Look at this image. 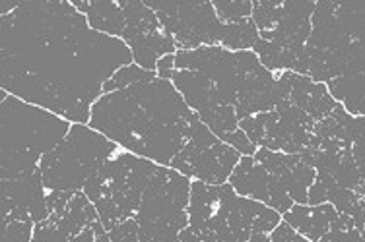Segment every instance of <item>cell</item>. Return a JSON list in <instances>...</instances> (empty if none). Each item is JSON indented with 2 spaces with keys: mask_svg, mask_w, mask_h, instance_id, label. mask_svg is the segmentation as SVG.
<instances>
[{
  "mask_svg": "<svg viewBox=\"0 0 365 242\" xmlns=\"http://www.w3.org/2000/svg\"><path fill=\"white\" fill-rule=\"evenodd\" d=\"M133 63L127 43L91 29L72 2L21 0L0 16L2 90L76 125H90L103 85Z\"/></svg>",
  "mask_w": 365,
  "mask_h": 242,
  "instance_id": "6da1fadb",
  "label": "cell"
},
{
  "mask_svg": "<svg viewBox=\"0 0 365 242\" xmlns=\"http://www.w3.org/2000/svg\"><path fill=\"white\" fill-rule=\"evenodd\" d=\"M197 118L171 80L155 78L99 97L88 126L127 152L169 167Z\"/></svg>",
  "mask_w": 365,
  "mask_h": 242,
  "instance_id": "7a4b0ae2",
  "label": "cell"
},
{
  "mask_svg": "<svg viewBox=\"0 0 365 242\" xmlns=\"http://www.w3.org/2000/svg\"><path fill=\"white\" fill-rule=\"evenodd\" d=\"M71 128V120L8 93L0 118L2 180L36 173L43 157L66 138Z\"/></svg>",
  "mask_w": 365,
  "mask_h": 242,
  "instance_id": "3957f363",
  "label": "cell"
},
{
  "mask_svg": "<svg viewBox=\"0 0 365 242\" xmlns=\"http://www.w3.org/2000/svg\"><path fill=\"white\" fill-rule=\"evenodd\" d=\"M280 223L276 209L239 196L230 182L190 184L189 225L212 233L220 242H247L260 233H272Z\"/></svg>",
  "mask_w": 365,
  "mask_h": 242,
  "instance_id": "277c9868",
  "label": "cell"
},
{
  "mask_svg": "<svg viewBox=\"0 0 365 242\" xmlns=\"http://www.w3.org/2000/svg\"><path fill=\"white\" fill-rule=\"evenodd\" d=\"M155 169L154 161L119 152L86 182L84 194L96 206L107 231L136 215Z\"/></svg>",
  "mask_w": 365,
  "mask_h": 242,
  "instance_id": "5b68a950",
  "label": "cell"
},
{
  "mask_svg": "<svg viewBox=\"0 0 365 242\" xmlns=\"http://www.w3.org/2000/svg\"><path fill=\"white\" fill-rule=\"evenodd\" d=\"M119 153V145L91 126L72 125L66 138L39 163L47 192L84 190L86 182Z\"/></svg>",
  "mask_w": 365,
  "mask_h": 242,
  "instance_id": "8992f818",
  "label": "cell"
},
{
  "mask_svg": "<svg viewBox=\"0 0 365 242\" xmlns=\"http://www.w3.org/2000/svg\"><path fill=\"white\" fill-rule=\"evenodd\" d=\"M190 184L189 177L158 165L134 215L140 242H181L189 227Z\"/></svg>",
  "mask_w": 365,
  "mask_h": 242,
  "instance_id": "52a82bcc",
  "label": "cell"
},
{
  "mask_svg": "<svg viewBox=\"0 0 365 242\" xmlns=\"http://www.w3.org/2000/svg\"><path fill=\"white\" fill-rule=\"evenodd\" d=\"M239 161L241 153L222 142L200 118H197L190 126L189 142L169 167L206 184H225Z\"/></svg>",
  "mask_w": 365,
  "mask_h": 242,
  "instance_id": "ba28073f",
  "label": "cell"
},
{
  "mask_svg": "<svg viewBox=\"0 0 365 242\" xmlns=\"http://www.w3.org/2000/svg\"><path fill=\"white\" fill-rule=\"evenodd\" d=\"M175 45L181 51L214 47L222 41L225 23H222L212 2H155L146 0Z\"/></svg>",
  "mask_w": 365,
  "mask_h": 242,
  "instance_id": "9c48e42d",
  "label": "cell"
},
{
  "mask_svg": "<svg viewBox=\"0 0 365 242\" xmlns=\"http://www.w3.org/2000/svg\"><path fill=\"white\" fill-rule=\"evenodd\" d=\"M120 6L127 16V28L120 39L133 51L134 63L140 68L155 72L160 58L173 55L175 39L165 31L158 14L146 6V2L120 0Z\"/></svg>",
  "mask_w": 365,
  "mask_h": 242,
  "instance_id": "30bf717a",
  "label": "cell"
},
{
  "mask_svg": "<svg viewBox=\"0 0 365 242\" xmlns=\"http://www.w3.org/2000/svg\"><path fill=\"white\" fill-rule=\"evenodd\" d=\"M230 184L239 196L260 201L268 208L276 209L278 214H288L294 208V200L289 198L286 188L253 155L241 157L230 177Z\"/></svg>",
  "mask_w": 365,
  "mask_h": 242,
  "instance_id": "8fae6325",
  "label": "cell"
},
{
  "mask_svg": "<svg viewBox=\"0 0 365 242\" xmlns=\"http://www.w3.org/2000/svg\"><path fill=\"white\" fill-rule=\"evenodd\" d=\"M47 188L43 184L41 171L20 179L0 182V219H29L37 223L49 219Z\"/></svg>",
  "mask_w": 365,
  "mask_h": 242,
  "instance_id": "7c38bea8",
  "label": "cell"
},
{
  "mask_svg": "<svg viewBox=\"0 0 365 242\" xmlns=\"http://www.w3.org/2000/svg\"><path fill=\"white\" fill-rule=\"evenodd\" d=\"M286 101L303 112H307L317 122H321L334 111V97L329 95L327 85L313 82L311 78L297 72H284L276 82V103Z\"/></svg>",
  "mask_w": 365,
  "mask_h": 242,
  "instance_id": "4fadbf2b",
  "label": "cell"
},
{
  "mask_svg": "<svg viewBox=\"0 0 365 242\" xmlns=\"http://www.w3.org/2000/svg\"><path fill=\"white\" fill-rule=\"evenodd\" d=\"M253 157L278 179V182L286 188L292 200L302 206H307L309 188L317 180V171L303 161L302 155L270 152V149L260 147Z\"/></svg>",
  "mask_w": 365,
  "mask_h": 242,
  "instance_id": "5bb4252c",
  "label": "cell"
},
{
  "mask_svg": "<svg viewBox=\"0 0 365 242\" xmlns=\"http://www.w3.org/2000/svg\"><path fill=\"white\" fill-rule=\"evenodd\" d=\"M338 215L340 214L332 204H321V206L297 204L288 214H284V221L288 223L289 227H294L299 235L305 236L307 241L319 242L336 223Z\"/></svg>",
  "mask_w": 365,
  "mask_h": 242,
  "instance_id": "9a60e30c",
  "label": "cell"
},
{
  "mask_svg": "<svg viewBox=\"0 0 365 242\" xmlns=\"http://www.w3.org/2000/svg\"><path fill=\"white\" fill-rule=\"evenodd\" d=\"M74 6L86 16L91 29L99 33H106L109 37H123L127 28V16L119 2H109V0H91V2H80L74 0Z\"/></svg>",
  "mask_w": 365,
  "mask_h": 242,
  "instance_id": "2e32d148",
  "label": "cell"
},
{
  "mask_svg": "<svg viewBox=\"0 0 365 242\" xmlns=\"http://www.w3.org/2000/svg\"><path fill=\"white\" fill-rule=\"evenodd\" d=\"M329 90L334 99L344 103L350 115H365V72L334 78L329 82Z\"/></svg>",
  "mask_w": 365,
  "mask_h": 242,
  "instance_id": "e0dca14e",
  "label": "cell"
},
{
  "mask_svg": "<svg viewBox=\"0 0 365 242\" xmlns=\"http://www.w3.org/2000/svg\"><path fill=\"white\" fill-rule=\"evenodd\" d=\"M259 39V28H257V23L253 21V18H249V20L239 21V23H225L220 47L237 53V51L253 48Z\"/></svg>",
  "mask_w": 365,
  "mask_h": 242,
  "instance_id": "ac0fdd59",
  "label": "cell"
},
{
  "mask_svg": "<svg viewBox=\"0 0 365 242\" xmlns=\"http://www.w3.org/2000/svg\"><path fill=\"white\" fill-rule=\"evenodd\" d=\"M31 242H96V233H93V225H91L80 235H72L63 227H58L55 221L45 219V221L37 223L34 228Z\"/></svg>",
  "mask_w": 365,
  "mask_h": 242,
  "instance_id": "d6986e66",
  "label": "cell"
},
{
  "mask_svg": "<svg viewBox=\"0 0 365 242\" xmlns=\"http://www.w3.org/2000/svg\"><path fill=\"white\" fill-rule=\"evenodd\" d=\"M158 74L155 72H150V70L140 68L138 64H128V66H123L120 70H117L109 82L103 85V95L106 93H113V91L125 90V88H130L134 83H144L155 80Z\"/></svg>",
  "mask_w": 365,
  "mask_h": 242,
  "instance_id": "ffe728a7",
  "label": "cell"
},
{
  "mask_svg": "<svg viewBox=\"0 0 365 242\" xmlns=\"http://www.w3.org/2000/svg\"><path fill=\"white\" fill-rule=\"evenodd\" d=\"M212 4H214V10H216L222 23H239V21L253 18L255 4L247 2V0H241V2L218 0V2H212Z\"/></svg>",
  "mask_w": 365,
  "mask_h": 242,
  "instance_id": "44dd1931",
  "label": "cell"
},
{
  "mask_svg": "<svg viewBox=\"0 0 365 242\" xmlns=\"http://www.w3.org/2000/svg\"><path fill=\"white\" fill-rule=\"evenodd\" d=\"M36 223L29 219H0L2 242H31Z\"/></svg>",
  "mask_w": 365,
  "mask_h": 242,
  "instance_id": "7402d4cb",
  "label": "cell"
},
{
  "mask_svg": "<svg viewBox=\"0 0 365 242\" xmlns=\"http://www.w3.org/2000/svg\"><path fill=\"white\" fill-rule=\"evenodd\" d=\"M111 242H140V235H138V223L136 219H128V221L119 223L117 227H113L109 231Z\"/></svg>",
  "mask_w": 365,
  "mask_h": 242,
  "instance_id": "603a6c76",
  "label": "cell"
},
{
  "mask_svg": "<svg viewBox=\"0 0 365 242\" xmlns=\"http://www.w3.org/2000/svg\"><path fill=\"white\" fill-rule=\"evenodd\" d=\"M270 242H311V241H307L305 236L299 235L294 227H289L288 223L284 221L272 231Z\"/></svg>",
  "mask_w": 365,
  "mask_h": 242,
  "instance_id": "cb8c5ba5",
  "label": "cell"
},
{
  "mask_svg": "<svg viewBox=\"0 0 365 242\" xmlns=\"http://www.w3.org/2000/svg\"><path fill=\"white\" fill-rule=\"evenodd\" d=\"M181 242H220L212 233H206V231H200V228L187 227L181 233Z\"/></svg>",
  "mask_w": 365,
  "mask_h": 242,
  "instance_id": "d4e9b609",
  "label": "cell"
},
{
  "mask_svg": "<svg viewBox=\"0 0 365 242\" xmlns=\"http://www.w3.org/2000/svg\"><path fill=\"white\" fill-rule=\"evenodd\" d=\"M173 72H175V55H168L158 60V68H155L158 78H162V80H171Z\"/></svg>",
  "mask_w": 365,
  "mask_h": 242,
  "instance_id": "484cf974",
  "label": "cell"
},
{
  "mask_svg": "<svg viewBox=\"0 0 365 242\" xmlns=\"http://www.w3.org/2000/svg\"><path fill=\"white\" fill-rule=\"evenodd\" d=\"M247 242H270V236H268L267 233H260V235L251 236Z\"/></svg>",
  "mask_w": 365,
  "mask_h": 242,
  "instance_id": "4316f807",
  "label": "cell"
}]
</instances>
